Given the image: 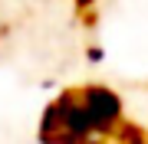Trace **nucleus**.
I'll use <instances>...</instances> for the list:
<instances>
[{
    "label": "nucleus",
    "mask_w": 148,
    "mask_h": 144,
    "mask_svg": "<svg viewBox=\"0 0 148 144\" xmlns=\"http://www.w3.org/2000/svg\"><path fill=\"white\" fill-rule=\"evenodd\" d=\"M79 98H82L86 115H89L92 134H109L122 121V98L112 89H106V85H86L79 92Z\"/></svg>",
    "instance_id": "nucleus-1"
}]
</instances>
